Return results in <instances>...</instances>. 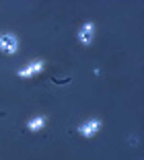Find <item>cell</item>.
Masks as SVG:
<instances>
[{
    "mask_svg": "<svg viewBox=\"0 0 144 160\" xmlns=\"http://www.w3.org/2000/svg\"><path fill=\"white\" fill-rule=\"evenodd\" d=\"M43 123H45L43 119H35V121L31 123V129H37V127H41V125H43Z\"/></svg>",
    "mask_w": 144,
    "mask_h": 160,
    "instance_id": "obj_3",
    "label": "cell"
},
{
    "mask_svg": "<svg viewBox=\"0 0 144 160\" xmlns=\"http://www.w3.org/2000/svg\"><path fill=\"white\" fill-rule=\"evenodd\" d=\"M97 127H99V123H97V121L89 123V125H87V129H85V133H87V135H89V133H95V131H97Z\"/></svg>",
    "mask_w": 144,
    "mask_h": 160,
    "instance_id": "obj_2",
    "label": "cell"
},
{
    "mask_svg": "<svg viewBox=\"0 0 144 160\" xmlns=\"http://www.w3.org/2000/svg\"><path fill=\"white\" fill-rule=\"evenodd\" d=\"M0 45H4L2 49H6V52H15V39H12V37H2Z\"/></svg>",
    "mask_w": 144,
    "mask_h": 160,
    "instance_id": "obj_1",
    "label": "cell"
}]
</instances>
